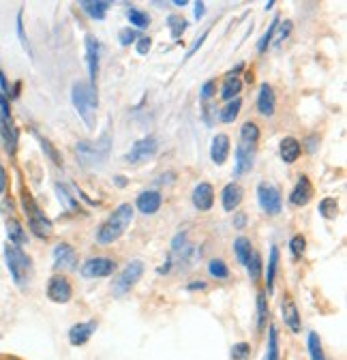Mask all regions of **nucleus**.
<instances>
[{
    "label": "nucleus",
    "instance_id": "52",
    "mask_svg": "<svg viewBox=\"0 0 347 360\" xmlns=\"http://www.w3.org/2000/svg\"><path fill=\"white\" fill-rule=\"evenodd\" d=\"M204 288H206V283H204V281H193L187 290H204Z\"/></svg>",
    "mask_w": 347,
    "mask_h": 360
},
{
    "label": "nucleus",
    "instance_id": "30",
    "mask_svg": "<svg viewBox=\"0 0 347 360\" xmlns=\"http://www.w3.org/2000/svg\"><path fill=\"white\" fill-rule=\"evenodd\" d=\"M126 18H129V22H131V26H136L140 30L148 28V24H150V15L140 11V9H136V7H131V9L126 11Z\"/></svg>",
    "mask_w": 347,
    "mask_h": 360
},
{
    "label": "nucleus",
    "instance_id": "46",
    "mask_svg": "<svg viewBox=\"0 0 347 360\" xmlns=\"http://www.w3.org/2000/svg\"><path fill=\"white\" fill-rule=\"evenodd\" d=\"M150 48H152V41H150V37H142L140 41H138V54H148L150 52Z\"/></svg>",
    "mask_w": 347,
    "mask_h": 360
},
{
    "label": "nucleus",
    "instance_id": "11",
    "mask_svg": "<svg viewBox=\"0 0 347 360\" xmlns=\"http://www.w3.org/2000/svg\"><path fill=\"white\" fill-rule=\"evenodd\" d=\"M99 60H101V45L97 37L86 34V65H89V77L91 86L97 88V75H99Z\"/></svg>",
    "mask_w": 347,
    "mask_h": 360
},
{
    "label": "nucleus",
    "instance_id": "5",
    "mask_svg": "<svg viewBox=\"0 0 347 360\" xmlns=\"http://www.w3.org/2000/svg\"><path fill=\"white\" fill-rule=\"evenodd\" d=\"M5 262L9 266V273L13 277V281L24 288L28 283V279L32 277V259L28 257V253L22 247L15 245H5Z\"/></svg>",
    "mask_w": 347,
    "mask_h": 360
},
{
    "label": "nucleus",
    "instance_id": "36",
    "mask_svg": "<svg viewBox=\"0 0 347 360\" xmlns=\"http://www.w3.org/2000/svg\"><path fill=\"white\" fill-rule=\"evenodd\" d=\"M208 273H210L214 279H228V277H230V268L225 266L223 259H210V264H208Z\"/></svg>",
    "mask_w": 347,
    "mask_h": 360
},
{
    "label": "nucleus",
    "instance_id": "51",
    "mask_svg": "<svg viewBox=\"0 0 347 360\" xmlns=\"http://www.w3.org/2000/svg\"><path fill=\"white\" fill-rule=\"evenodd\" d=\"M244 221H247V217H244V214H236V221H234V225H236V228H242Z\"/></svg>",
    "mask_w": 347,
    "mask_h": 360
},
{
    "label": "nucleus",
    "instance_id": "38",
    "mask_svg": "<svg viewBox=\"0 0 347 360\" xmlns=\"http://www.w3.org/2000/svg\"><path fill=\"white\" fill-rule=\"evenodd\" d=\"M309 356H311V360H326L317 333H309Z\"/></svg>",
    "mask_w": 347,
    "mask_h": 360
},
{
    "label": "nucleus",
    "instance_id": "49",
    "mask_svg": "<svg viewBox=\"0 0 347 360\" xmlns=\"http://www.w3.org/2000/svg\"><path fill=\"white\" fill-rule=\"evenodd\" d=\"M5 189H7V172L3 165H0V195L5 193Z\"/></svg>",
    "mask_w": 347,
    "mask_h": 360
},
{
    "label": "nucleus",
    "instance_id": "17",
    "mask_svg": "<svg viewBox=\"0 0 347 360\" xmlns=\"http://www.w3.org/2000/svg\"><path fill=\"white\" fill-rule=\"evenodd\" d=\"M95 330H97V322L95 320H91V322H79V324L71 326V330H69V343L75 345V347H79V345H84L86 341H89L95 335Z\"/></svg>",
    "mask_w": 347,
    "mask_h": 360
},
{
    "label": "nucleus",
    "instance_id": "3",
    "mask_svg": "<svg viewBox=\"0 0 347 360\" xmlns=\"http://www.w3.org/2000/svg\"><path fill=\"white\" fill-rule=\"evenodd\" d=\"M71 101L77 112V116L84 120V124L93 127L95 124V114H97V88L91 86L89 82H75L71 86Z\"/></svg>",
    "mask_w": 347,
    "mask_h": 360
},
{
    "label": "nucleus",
    "instance_id": "28",
    "mask_svg": "<svg viewBox=\"0 0 347 360\" xmlns=\"http://www.w3.org/2000/svg\"><path fill=\"white\" fill-rule=\"evenodd\" d=\"M277 266H279V249H277V247H273V249H270V259H268V270H266V285H268V294H273V292H275Z\"/></svg>",
    "mask_w": 347,
    "mask_h": 360
},
{
    "label": "nucleus",
    "instance_id": "27",
    "mask_svg": "<svg viewBox=\"0 0 347 360\" xmlns=\"http://www.w3.org/2000/svg\"><path fill=\"white\" fill-rule=\"evenodd\" d=\"M234 253H236L238 262H240L242 266H247L249 259H251V255H253V245H251V240L244 238V236H238V238L234 240Z\"/></svg>",
    "mask_w": 347,
    "mask_h": 360
},
{
    "label": "nucleus",
    "instance_id": "42",
    "mask_svg": "<svg viewBox=\"0 0 347 360\" xmlns=\"http://www.w3.org/2000/svg\"><path fill=\"white\" fill-rule=\"evenodd\" d=\"M18 37L24 45V50L30 54V45H28V39H26V32H24V11H18Z\"/></svg>",
    "mask_w": 347,
    "mask_h": 360
},
{
    "label": "nucleus",
    "instance_id": "8",
    "mask_svg": "<svg viewBox=\"0 0 347 360\" xmlns=\"http://www.w3.org/2000/svg\"><path fill=\"white\" fill-rule=\"evenodd\" d=\"M257 202L266 214H279L283 208L281 191L273 183H262L257 187Z\"/></svg>",
    "mask_w": 347,
    "mask_h": 360
},
{
    "label": "nucleus",
    "instance_id": "44",
    "mask_svg": "<svg viewBox=\"0 0 347 360\" xmlns=\"http://www.w3.org/2000/svg\"><path fill=\"white\" fill-rule=\"evenodd\" d=\"M39 142H41L43 150H46V153L50 155V159H52V161H54L56 165H60V157H58V153H56V150L52 148V144H50V142H48L46 138H39Z\"/></svg>",
    "mask_w": 347,
    "mask_h": 360
},
{
    "label": "nucleus",
    "instance_id": "4",
    "mask_svg": "<svg viewBox=\"0 0 347 360\" xmlns=\"http://www.w3.org/2000/svg\"><path fill=\"white\" fill-rule=\"evenodd\" d=\"M110 144H112V138L105 133L101 140L97 142H77L75 144V155L79 159V163L84 167H101L105 161H107V155H110Z\"/></svg>",
    "mask_w": 347,
    "mask_h": 360
},
{
    "label": "nucleus",
    "instance_id": "41",
    "mask_svg": "<svg viewBox=\"0 0 347 360\" xmlns=\"http://www.w3.org/2000/svg\"><path fill=\"white\" fill-rule=\"evenodd\" d=\"M249 354H251L249 343H236V345L232 347V358H234V360H247Z\"/></svg>",
    "mask_w": 347,
    "mask_h": 360
},
{
    "label": "nucleus",
    "instance_id": "2",
    "mask_svg": "<svg viewBox=\"0 0 347 360\" xmlns=\"http://www.w3.org/2000/svg\"><path fill=\"white\" fill-rule=\"evenodd\" d=\"M257 140H259V129L255 122H244L240 129V142L236 148V165H234V174L242 176L247 172H251L253 161H255V153H257Z\"/></svg>",
    "mask_w": 347,
    "mask_h": 360
},
{
    "label": "nucleus",
    "instance_id": "40",
    "mask_svg": "<svg viewBox=\"0 0 347 360\" xmlns=\"http://www.w3.org/2000/svg\"><path fill=\"white\" fill-rule=\"evenodd\" d=\"M289 249H292V255L294 257H300L302 253H305V249H307V240H305V236H294L292 240H289Z\"/></svg>",
    "mask_w": 347,
    "mask_h": 360
},
{
    "label": "nucleus",
    "instance_id": "9",
    "mask_svg": "<svg viewBox=\"0 0 347 360\" xmlns=\"http://www.w3.org/2000/svg\"><path fill=\"white\" fill-rule=\"evenodd\" d=\"M114 270H116L114 259H110V257H91V259H86L81 264L79 273L86 279H101V277H110Z\"/></svg>",
    "mask_w": 347,
    "mask_h": 360
},
{
    "label": "nucleus",
    "instance_id": "45",
    "mask_svg": "<svg viewBox=\"0 0 347 360\" xmlns=\"http://www.w3.org/2000/svg\"><path fill=\"white\" fill-rule=\"evenodd\" d=\"M277 30H279V37H277L275 45H281V43L285 41V37H287V34L292 32V22L287 20V22H285V24H281V26H279Z\"/></svg>",
    "mask_w": 347,
    "mask_h": 360
},
{
    "label": "nucleus",
    "instance_id": "10",
    "mask_svg": "<svg viewBox=\"0 0 347 360\" xmlns=\"http://www.w3.org/2000/svg\"><path fill=\"white\" fill-rule=\"evenodd\" d=\"M157 148H159V146H157V138L148 135V138H142V140H138V142L131 146V150L126 153V161L140 165V163L152 159V157L157 155Z\"/></svg>",
    "mask_w": 347,
    "mask_h": 360
},
{
    "label": "nucleus",
    "instance_id": "24",
    "mask_svg": "<svg viewBox=\"0 0 347 360\" xmlns=\"http://www.w3.org/2000/svg\"><path fill=\"white\" fill-rule=\"evenodd\" d=\"M236 73H238V71H236ZM236 73H230V75L225 77L223 88H221V99H225V101H234L236 95H240V90H242V82H240V77H238Z\"/></svg>",
    "mask_w": 347,
    "mask_h": 360
},
{
    "label": "nucleus",
    "instance_id": "47",
    "mask_svg": "<svg viewBox=\"0 0 347 360\" xmlns=\"http://www.w3.org/2000/svg\"><path fill=\"white\" fill-rule=\"evenodd\" d=\"M214 88H216V84L210 79V82H206L204 86H202V99L204 101H208V99H212V95H214Z\"/></svg>",
    "mask_w": 347,
    "mask_h": 360
},
{
    "label": "nucleus",
    "instance_id": "25",
    "mask_svg": "<svg viewBox=\"0 0 347 360\" xmlns=\"http://www.w3.org/2000/svg\"><path fill=\"white\" fill-rule=\"evenodd\" d=\"M300 153H302V146H300V142H298L296 138H285V140L281 142V159H283L285 163L298 161Z\"/></svg>",
    "mask_w": 347,
    "mask_h": 360
},
{
    "label": "nucleus",
    "instance_id": "23",
    "mask_svg": "<svg viewBox=\"0 0 347 360\" xmlns=\"http://www.w3.org/2000/svg\"><path fill=\"white\" fill-rule=\"evenodd\" d=\"M79 7H81V11H84L86 15H89V18H93V20H103L105 13H107V9H110L112 5L105 3V0H81Z\"/></svg>",
    "mask_w": 347,
    "mask_h": 360
},
{
    "label": "nucleus",
    "instance_id": "37",
    "mask_svg": "<svg viewBox=\"0 0 347 360\" xmlns=\"http://www.w3.org/2000/svg\"><path fill=\"white\" fill-rule=\"evenodd\" d=\"M320 214H322L324 219H336V214H339V204H336V200H334V198H324V200L320 202Z\"/></svg>",
    "mask_w": 347,
    "mask_h": 360
},
{
    "label": "nucleus",
    "instance_id": "15",
    "mask_svg": "<svg viewBox=\"0 0 347 360\" xmlns=\"http://www.w3.org/2000/svg\"><path fill=\"white\" fill-rule=\"evenodd\" d=\"M257 110L262 116L270 118L275 116L277 110V97H275V90L270 84H262L259 86V95H257Z\"/></svg>",
    "mask_w": 347,
    "mask_h": 360
},
{
    "label": "nucleus",
    "instance_id": "50",
    "mask_svg": "<svg viewBox=\"0 0 347 360\" xmlns=\"http://www.w3.org/2000/svg\"><path fill=\"white\" fill-rule=\"evenodd\" d=\"M204 13H206V5H204V3H199V0H197V3H195V18H197V20H202V18H204Z\"/></svg>",
    "mask_w": 347,
    "mask_h": 360
},
{
    "label": "nucleus",
    "instance_id": "6",
    "mask_svg": "<svg viewBox=\"0 0 347 360\" xmlns=\"http://www.w3.org/2000/svg\"><path fill=\"white\" fill-rule=\"evenodd\" d=\"M22 206H24V212L28 217V225L30 230L39 236V238H48L54 230V223L43 214V210L37 206V202L32 200V195L28 191L22 189Z\"/></svg>",
    "mask_w": 347,
    "mask_h": 360
},
{
    "label": "nucleus",
    "instance_id": "26",
    "mask_svg": "<svg viewBox=\"0 0 347 360\" xmlns=\"http://www.w3.org/2000/svg\"><path fill=\"white\" fill-rule=\"evenodd\" d=\"M7 236H9L11 245H15V247H22L28 240V236H26V232L22 228V223L15 221V219H9L7 221Z\"/></svg>",
    "mask_w": 347,
    "mask_h": 360
},
{
    "label": "nucleus",
    "instance_id": "48",
    "mask_svg": "<svg viewBox=\"0 0 347 360\" xmlns=\"http://www.w3.org/2000/svg\"><path fill=\"white\" fill-rule=\"evenodd\" d=\"M206 37H208V30H206V32H204V34H202V37H199V39L195 41V45H193V48L189 50V54H187V58H191V56H193V54H195V52H197V50L202 48V43L206 41Z\"/></svg>",
    "mask_w": 347,
    "mask_h": 360
},
{
    "label": "nucleus",
    "instance_id": "22",
    "mask_svg": "<svg viewBox=\"0 0 347 360\" xmlns=\"http://www.w3.org/2000/svg\"><path fill=\"white\" fill-rule=\"evenodd\" d=\"M0 135H3V140H5L7 153L9 155H15V148H18V131H15L11 118H0Z\"/></svg>",
    "mask_w": 347,
    "mask_h": 360
},
{
    "label": "nucleus",
    "instance_id": "14",
    "mask_svg": "<svg viewBox=\"0 0 347 360\" xmlns=\"http://www.w3.org/2000/svg\"><path fill=\"white\" fill-rule=\"evenodd\" d=\"M311 198H313V185H311V180L307 176H300L296 187L289 193V204L292 206H307L311 202Z\"/></svg>",
    "mask_w": 347,
    "mask_h": 360
},
{
    "label": "nucleus",
    "instance_id": "34",
    "mask_svg": "<svg viewBox=\"0 0 347 360\" xmlns=\"http://www.w3.org/2000/svg\"><path fill=\"white\" fill-rule=\"evenodd\" d=\"M266 360H281V354H279V333H277V326H270V330H268V354H266Z\"/></svg>",
    "mask_w": 347,
    "mask_h": 360
},
{
    "label": "nucleus",
    "instance_id": "7",
    "mask_svg": "<svg viewBox=\"0 0 347 360\" xmlns=\"http://www.w3.org/2000/svg\"><path fill=\"white\" fill-rule=\"evenodd\" d=\"M142 275H144V262L142 259H133V262H129L126 266H124V270L118 275V279L114 281V294L116 296H122V294H126L129 290H131L140 279H142Z\"/></svg>",
    "mask_w": 347,
    "mask_h": 360
},
{
    "label": "nucleus",
    "instance_id": "16",
    "mask_svg": "<svg viewBox=\"0 0 347 360\" xmlns=\"http://www.w3.org/2000/svg\"><path fill=\"white\" fill-rule=\"evenodd\" d=\"M230 157V138L225 133H216L212 138V146H210V159L216 165H223Z\"/></svg>",
    "mask_w": 347,
    "mask_h": 360
},
{
    "label": "nucleus",
    "instance_id": "35",
    "mask_svg": "<svg viewBox=\"0 0 347 360\" xmlns=\"http://www.w3.org/2000/svg\"><path fill=\"white\" fill-rule=\"evenodd\" d=\"M279 24H281V20H279V18H275V20H273V24L268 26V30H266V32L262 34V39L257 41V52H259V54H264V52H266L268 43L273 41V37H275V32H277Z\"/></svg>",
    "mask_w": 347,
    "mask_h": 360
},
{
    "label": "nucleus",
    "instance_id": "32",
    "mask_svg": "<svg viewBox=\"0 0 347 360\" xmlns=\"http://www.w3.org/2000/svg\"><path fill=\"white\" fill-rule=\"evenodd\" d=\"M240 108H242V101L236 97L234 101H230L223 110H221V114H219V118H221V122H234L236 118H238V114H240Z\"/></svg>",
    "mask_w": 347,
    "mask_h": 360
},
{
    "label": "nucleus",
    "instance_id": "20",
    "mask_svg": "<svg viewBox=\"0 0 347 360\" xmlns=\"http://www.w3.org/2000/svg\"><path fill=\"white\" fill-rule=\"evenodd\" d=\"M242 195H244V191H242V187H240L238 183H230V185H225V189H223V193H221L223 208H225L228 212H234V210L240 206Z\"/></svg>",
    "mask_w": 347,
    "mask_h": 360
},
{
    "label": "nucleus",
    "instance_id": "29",
    "mask_svg": "<svg viewBox=\"0 0 347 360\" xmlns=\"http://www.w3.org/2000/svg\"><path fill=\"white\" fill-rule=\"evenodd\" d=\"M266 320H268V300L264 292H259L257 294V328L259 330H264Z\"/></svg>",
    "mask_w": 347,
    "mask_h": 360
},
{
    "label": "nucleus",
    "instance_id": "43",
    "mask_svg": "<svg viewBox=\"0 0 347 360\" xmlns=\"http://www.w3.org/2000/svg\"><path fill=\"white\" fill-rule=\"evenodd\" d=\"M118 39H120V45H131V43L138 39V34H136V30H131V28H124V30H120Z\"/></svg>",
    "mask_w": 347,
    "mask_h": 360
},
{
    "label": "nucleus",
    "instance_id": "33",
    "mask_svg": "<svg viewBox=\"0 0 347 360\" xmlns=\"http://www.w3.org/2000/svg\"><path fill=\"white\" fill-rule=\"evenodd\" d=\"M247 273L251 277V281H259V277H262V255H259L257 251H253L249 264H247Z\"/></svg>",
    "mask_w": 347,
    "mask_h": 360
},
{
    "label": "nucleus",
    "instance_id": "53",
    "mask_svg": "<svg viewBox=\"0 0 347 360\" xmlns=\"http://www.w3.org/2000/svg\"><path fill=\"white\" fill-rule=\"evenodd\" d=\"M174 5H176V7H185L187 0H174Z\"/></svg>",
    "mask_w": 347,
    "mask_h": 360
},
{
    "label": "nucleus",
    "instance_id": "21",
    "mask_svg": "<svg viewBox=\"0 0 347 360\" xmlns=\"http://www.w3.org/2000/svg\"><path fill=\"white\" fill-rule=\"evenodd\" d=\"M161 202H163V198L159 191H144L138 198V210L142 214H155L161 208Z\"/></svg>",
    "mask_w": 347,
    "mask_h": 360
},
{
    "label": "nucleus",
    "instance_id": "31",
    "mask_svg": "<svg viewBox=\"0 0 347 360\" xmlns=\"http://www.w3.org/2000/svg\"><path fill=\"white\" fill-rule=\"evenodd\" d=\"M167 26H169L171 39H181L183 32L187 30V20H185L183 15H169V18H167Z\"/></svg>",
    "mask_w": 347,
    "mask_h": 360
},
{
    "label": "nucleus",
    "instance_id": "12",
    "mask_svg": "<svg viewBox=\"0 0 347 360\" xmlns=\"http://www.w3.org/2000/svg\"><path fill=\"white\" fill-rule=\"evenodd\" d=\"M71 296H73V290H71L69 279L63 277V275H54V277L50 279V283H48V298H50L52 302L65 304V302L71 300Z\"/></svg>",
    "mask_w": 347,
    "mask_h": 360
},
{
    "label": "nucleus",
    "instance_id": "1",
    "mask_svg": "<svg viewBox=\"0 0 347 360\" xmlns=\"http://www.w3.org/2000/svg\"><path fill=\"white\" fill-rule=\"evenodd\" d=\"M133 221V206L131 204H120L97 230V243L99 245H112L116 243L124 232L126 228L131 225Z\"/></svg>",
    "mask_w": 347,
    "mask_h": 360
},
{
    "label": "nucleus",
    "instance_id": "18",
    "mask_svg": "<svg viewBox=\"0 0 347 360\" xmlns=\"http://www.w3.org/2000/svg\"><path fill=\"white\" fill-rule=\"evenodd\" d=\"M193 204L197 210H210L214 204V189L208 183H199L193 189Z\"/></svg>",
    "mask_w": 347,
    "mask_h": 360
},
{
    "label": "nucleus",
    "instance_id": "39",
    "mask_svg": "<svg viewBox=\"0 0 347 360\" xmlns=\"http://www.w3.org/2000/svg\"><path fill=\"white\" fill-rule=\"evenodd\" d=\"M56 193L60 195V204H65L69 210H77V208H79L77 200L67 191V187H65V185H60V183H58V185H56Z\"/></svg>",
    "mask_w": 347,
    "mask_h": 360
},
{
    "label": "nucleus",
    "instance_id": "13",
    "mask_svg": "<svg viewBox=\"0 0 347 360\" xmlns=\"http://www.w3.org/2000/svg\"><path fill=\"white\" fill-rule=\"evenodd\" d=\"M77 266V253L69 243H60L54 249V268L56 270H75Z\"/></svg>",
    "mask_w": 347,
    "mask_h": 360
},
{
    "label": "nucleus",
    "instance_id": "19",
    "mask_svg": "<svg viewBox=\"0 0 347 360\" xmlns=\"http://www.w3.org/2000/svg\"><path fill=\"white\" fill-rule=\"evenodd\" d=\"M283 322H285V326L292 330V333H300V328H302V322H300V313H298V307L294 304V300L289 298V296H285L283 298Z\"/></svg>",
    "mask_w": 347,
    "mask_h": 360
}]
</instances>
